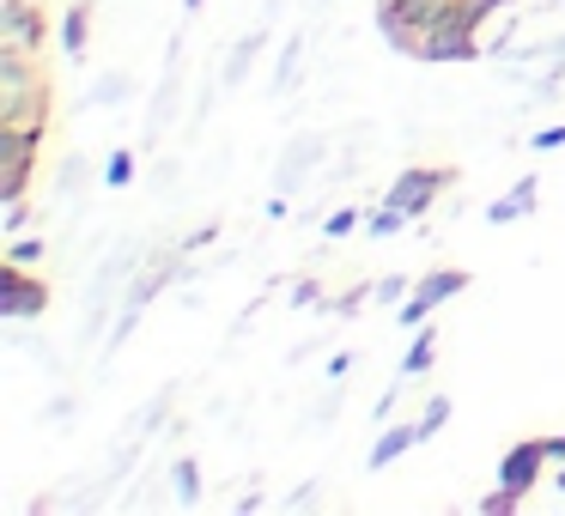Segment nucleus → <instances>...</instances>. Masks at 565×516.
<instances>
[{"label": "nucleus", "instance_id": "obj_1", "mask_svg": "<svg viewBox=\"0 0 565 516\" xmlns=\"http://www.w3.org/2000/svg\"><path fill=\"white\" fill-rule=\"evenodd\" d=\"M492 13H504V0H377V31L390 37V50L419 55L431 31L444 25L480 31Z\"/></svg>", "mask_w": 565, "mask_h": 516}, {"label": "nucleus", "instance_id": "obj_2", "mask_svg": "<svg viewBox=\"0 0 565 516\" xmlns=\"http://www.w3.org/2000/svg\"><path fill=\"white\" fill-rule=\"evenodd\" d=\"M50 122H55L50 55L0 43V128H50Z\"/></svg>", "mask_w": 565, "mask_h": 516}, {"label": "nucleus", "instance_id": "obj_3", "mask_svg": "<svg viewBox=\"0 0 565 516\" xmlns=\"http://www.w3.org/2000/svg\"><path fill=\"white\" fill-rule=\"evenodd\" d=\"M462 183V171L456 164H407V171H395V183H390V207L395 213H407V219H419V213H431L438 207V195L444 189H456Z\"/></svg>", "mask_w": 565, "mask_h": 516}, {"label": "nucleus", "instance_id": "obj_4", "mask_svg": "<svg viewBox=\"0 0 565 516\" xmlns=\"http://www.w3.org/2000/svg\"><path fill=\"white\" fill-rule=\"evenodd\" d=\"M50 128H0V201H25Z\"/></svg>", "mask_w": 565, "mask_h": 516}, {"label": "nucleus", "instance_id": "obj_5", "mask_svg": "<svg viewBox=\"0 0 565 516\" xmlns=\"http://www.w3.org/2000/svg\"><path fill=\"white\" fill-rule=\"evenodd\" d=\"M456 292H468V268H431V273H419L414 280V292L395 304V316H402V329H419V322H431V310H444Z\"/></svg>", "mask_w": 565, "mask_h": 516}, {"label": "nucleus", "instance_id": "obj_6", "mask_svg": "<svg viewBox=\"0 0 565 516\" xmlns=\"http://www.w3.org/2000/svg\"><path fill=\"white\" fill-rule=\"evenodd\" d=\"M0 43L50 55V13H43V0H0Z\"/></svg>", "mask_w": 565, "mask_h": 516}, {"label": "nucleus", "instance_id": "obj_7", "mask_svg": "<svg viewBox=\"0 0 565 516\" xmlns=\"http://www.w3.org/2000/svg\"><path fill=\"white\" fill-rule=\"evenodd\" d=\"M43 310H50V280L19 268V261H7V273H0V316L25 322V316H43Z\"/></svg>", "mask_w": 565, "mask_h": 516}, {"label": "nucleus", "instance_id": "obj_8", "mask_svg": "<svg viewBox=\"0 0 565 516\" xmlns=\"http://www.w3.org/2000/svg\"><path fill=\"white\" fill-rule=\"evenodd\" d=\"M547 462H553L547 438H516L511 450L499 455V486H511V492H523V498H529V492H535V480L547 474Z\"/></svg>", "mask_w": 565, "mask_h": 516}, {"label": "nucleus", "instance_id": "obj_9", "mask_svg": "<svg viewBox=\"0 0 565 516\" xmlns=\"http://www.w3.org/2000/svg\"><path fill=\"white\" fill-rule=\"evenodd\" d=\"M431 365H438V329H431V322H419V329L407 334V353H402V383L426 377Z\"/></svg>", "mask_w": 565, "mask_h": 516}, {"label": "nucleus", "instance_id": "obj_10", "mask_svg": "<svg viewBox=\"0 0 565 516\" xmlns=\"http://www.w3.org/2000/svg\"><path fill=\"white\" fill-rule=\"evenodd\" d=\"M86 50H92V0H67V13H62V55L86 62Z\"/></svg>", "mask_w": 565, "mask_h": 516}, {"label": "nucleus", "instance_id": "obj_11", "mask_svg": "<svg viewBox=\"0 0 565 516\" xmlns=\"http://www.w3.org/2000/svg\"><path fill=\"white\" fill-rule=\"evenodd\" d=\"M535 207H541V183H535V176H523L511 195L487 207V225H511V219H523V213H535Z\"/></svg>", "mask_w": 565, "mask_h": 516}, {"label": "nucleus", "instance_id": "obj_12", "mask_svg": "<svg viewBox=\"0 0 565 516\" xmlns=\"http://www.w3.org/2000/svg\"><path fill=\"white\" fill-rule=\"evenodd\" d=\"M414 443H419V426H390V431H383L377 443H371L365 467H371V474H377V467H390L395 455H407V450H414Z\"/></svg>", "mask_w": 565, "mask_h": 516}, {"label": "nucleus", "instance_id": "obj_13", "mask_svg": "<svg viewBox=\"0 0 565 516\" xmlns=\"http://www.w3.org/2000/svg\"><path fill=\"white\" fill-rule=\"evenodd\" d=\"M523 492H511V486H492V492H480V504H475V510L480 516H511V510H523Z\"/></svg>", "mask_w": 565, "mask_h": 516}, {"label": "nucleus", "instance_id": "obj_14", "mask_svg": "<svg viewBox=\"0 0 565 516\" xmlns=\"http://www.w3.org/2000/svg\"><path fill=\"white\" fill-rule=\"evenodd\" d=\"M414 426H419V443H426V438H438V431L450 426V395H431V401H426V413H419Z\"/></svg>", "mask_w": 565, "mask_h": 516}, {"label": "nucleus", "instance_id": "obj_15", "mask_svg": "<svg viewBox=\"0 0 565 516\" xmlns=\"http://www.w3.org/2000/svg\"><path fill=\"white\" fill-rule=\"evenodd\" d=\"M43 256H50V244H43V237L19 232L13 244H7V261H19V268H43Z\"/></svg>", "mask_w": 565, "mask_h": 516}, {"label": "nucleus", "instance_id": "obj_16", "mask_svg": "<svg viewBox=\"0 0 565 516\" xmlns=\"http://www.w3.org/2000/svg\"><path fill=\"white\" fill-rule=\"evenodd\" d=\"M402 225H407V213H395L390 201L365 213V232H371V237H395V232H402Z\"/></svg>", "mask_w": 565, "mask_h": 516}, {"label": "nucleus", "instance_id": "obj_17", "mask_svg": "<svg viewBox=\"0 0 565 516\" xmlns=\"http://www.w3.org/2000/svg\"><path fill=\"white\" fill-rule=\"evenodd\" d=\"M177 504H201V467L195 462H189V455H183V462H177Z\"/></svg>", "mask_w": 565, "mask_h": 516}, {"label": "nucleus", "instance_id": "obj_18", "mask_svg": "<svg viewBox=\"0 0 565 516\" xmlns=\"http://www.w3.org/2000/svg\"><path fill=\"white\" fill-rule=\"evenodd\" d=\"M135 183V152H110V164H104V189H128Z\"/></svg>", "mask_w": 565, "mask_h": 516}, {"label": "nucleus", "instance_id": "obj_19", "mask_svg": "<svg viewBox=\"0 0 565 516\" xmlns=\"http://www.w3.org/2000/svg\"><path fill=\"white\" fill-rule=\"evenodd\" d=\"M407 292H414V280H407V273H390V280L371 286V298H377V304H402Z\"/></svg>", "mask_w": 565, "mask_h": 516}, {"label": "nucleus", "instance_id": "obj_20", "mask_svg": "<svg viewBox=\"0 0 565 516\" xmlns=\"http://www.w3.org/2000/svg\"><path fill=\"white\" fill-rule=\"evenodd\" d=\"M25 225H31V207L25 201H7V237H19Z\"/></svg>", "mask_w": 565, "mask_h": 516}, {"label": "nucleus", "instance_id": "obj_21", "mask_svg": "<svg viewBox=\"0 0 565 516\" xmlns=\"http://www.w3.org/2000/svg\"><path fill=\"white\" fill-rule=\"evenodd\" d=\"M353 225H359V213H353V207H341V213H329V225H322V232H329V237H347Z\"/></svg>", "mask_w": 565, "mask_h": 516}, {"label": "nucleus", "instance_id": "obj_22", "mask_svg": "<svg viewBox=\"0 0 565 516\" xmlns=\"http://www.w3.org/2000/svg\"><path fill=\"white\" fill-rule=\"evenodd\" d=\"M535 152H553V147H565V122H553V128H541L535 140H529Z\"/></svg>", "mask_w": 565, "mask_h": 516}, {"label": "nucleus", "instance_id": "obj_23", "mask_svg": "<svg viewBox=\"0 0 565 516\" xmlns=\"http://www.w3.org/2000/svg\"><path fill=\"white\" fill-rule=\"evenodd\" d=\"M122 92H128V79H122V74H110V79H104V86H98V98H104V104H116V98H122Z\"/></svg>", "mask_w": 565, "mask_h": 516}, {"label": "nucleus", "instance_id": "obj_24", "mask_svg": "<svg viewBox=\"0 0 565 516\" xmlns=\"http://www.w3.org/2000/svg\"><path fill=\"white\" fill-rule=\"evenodd\" d=\"M553 492H565V462H553Z\"/></svg>", "mask_w": 565, "mask_h": 516}, {"label": "nucleus", "instance_id": "obj_25", "mask_svg": "<svg viewBox=\"0 0 565 516\" xmlns=\"http://www.w3.org/2000/svg\"><path fill=\"white\" fill-rule=\"evenodd\" d=\"M183 7H189V13H201V7H207V0H183Z\"/></svg>", "mask_w": 565, "mask_h": 516}]
</instances>
